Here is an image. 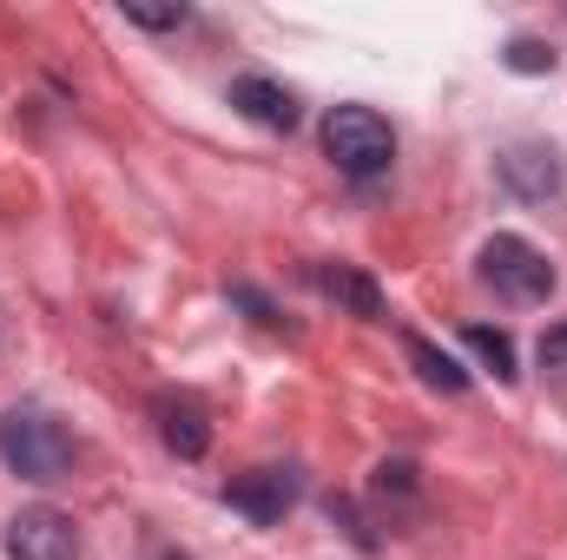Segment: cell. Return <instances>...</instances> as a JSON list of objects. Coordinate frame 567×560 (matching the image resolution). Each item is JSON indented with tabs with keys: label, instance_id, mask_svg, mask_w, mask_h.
<instances>
[{
	"label": "cell",
	"instance_id": "1",
	"mask_svg": "<svg viewBox=\"0 0 567 560\" xmlns=\"http://www.w3.org/2000/svg\"><path fill=\"white\" fill-rule=\"evenodd\" d=\"M0 462L20 481H66L73 475V435L47 409H7L0 416Z\"/></svg>",
	"mask_w": 567,
	"mask_h": 560
},
{
	"label": "cell",
	"instance_id": "2",
	"mask_svg": "<svg viewBox=\"0 0 567 560\" xmlns=\"http://www.w3.org/2000/svg\"><path fill=\"white\" fill-rule=\"evenodd\" d=\"M323 152H330L337 172L377 178V172H390V158H396V133H390V120H383L377 106H337V113L323 120Z\"/></svg>",
	"mask_w": 567,
	"mask_h": 560
},
{
	"label": "cell",
	"instance_id": "3",
	"mask_svg": "<svg viewBox=\"0 0 567 560\" xmlns=\"http://www.w3.org/2000/svg\"><path fill=\"white\" fill-rule=\"evenodd\" d=\"M482 283H488L495 297H508V303H548V297H555V265H548L528 238L502 231V238L482 245Z\"/></svg>",
	"mask_w": 567,
	"mask_h": 560
},
{
	"label": "cell",
	"instance_id": "4",
	"mask_svg": "<svg viewBox=\"0 0 567 560\" xmlns=\"http://www.w3.org/2000/svg\"><path fill=\"white\" fill-rule=\"evenodd\" d=\"M7 560H80V528L60 508H20L7 521Z\"/></svg>",
	"mask_w": 567,
	"mask_h": 560
},
{
	"label": "cell",
	"instance_id": "5",
	"mask_svg": "<svg viewBox=\"0 0 567 560\" xmlns=\"http://www.w3.org/2000/svg\"><path fill=\"white\" fill-rule=\"evenodd\" d=\"M225 501H231L245 521L271 528V521H284V508L297 501V481H290V468H251V475H238V481L225 488Z\"/></svg>",
	"mask_w": 567,
	"mask_h": 560
},
{
	"label": "cell",
	"instance_id": "6",
	"mask_svg": "<svg viewBox=\"0 0 567 560\" xmlns=\"http://www.w3.org/2000/svg\"><path fill=\"white\" fill-rule=\"evenodd\" d=\"M502 185H508L515 198L542 205V198L561 191V158H555L548 145H515V152H502Z\"/></svg>",
	"mask_w": 567,
	"mask_h": 560
},
{
	"label": "cell",
	"instance_id": "7",
	"mask_svg": "<svg viewBox=\"0 0 567 560\" xmlns=\"http://www.w3.org/2000/svg\"><path fill=\"white\" fill-rule=\"evenodd\" d=\"M231 106H238L245 120L271 126V133H290V126H297V100L284 93L278 80H265V73H245V80H231Z\"/></svg>",
	"mask_w": 567,
	"mask_h": 560
},
{
	"label": "cell",
	"instance_id": "8",
	"mask_svg": "<svg viewBox=\"0 0 567 560\" xmlns=\"http://www.w3.org/2000/svg\"><path fill=\"white\" fill-rule=\"evenodd\" d=\"M158 435H165V448L185 455V462H198V455L212 448V422H205L198 403H185V396H165V403H158Z\"/></svg>",
	"mask_w": 567,
	"mask_h": 560
},
{
	"label": "cell",
	"instance_id": "9",
	"mask_svg": "<svg viewBox=\"0 0 567 560\" xmlns=\"http://www.w3.org/2000/svg\"><path fill=\"white\" fill-rule=\"evenodd\" d=\"M410 363H416V376H423L429 390H449V396H462V390H468V376H462L435 343H423V336H410Z\"/></svg>",
	"mask_w": 567,
	"mask_h": 560
},
{
	"label": "cell",
	"instance_id": "10",
	"mask_svg": "<svg viewBox=\"0 0 567 560\" xmlns=\"http://www.w3.org/2000/svg\"><path fill=\"white\" fill-rule=\"evenodd\" d=\"M462 343H468V350H475V356H482V363L502 376V383L515 376V343H508L502 330H488V323H468V330H462Z\"/></svg>",
	"mask_w": 567,
	"mask_h": 560
},
{
	"label": "cell",
	"instance_id": "11",
	"mask_svg": "<svg viewBox=\"0 0 567 560\" xmlns=\"http://www.w3.org/2000/svg\"><path fill=\"white\" fill-rule=\"evenodd\" d=\"M323 283H330L357 317H383V297H377V283H370V278H357V271H330Z\"/></svg>",
	"mask_w": 567,
	"mask_h": 560
},
{
	"label": "cell",
	"instance_id": "12",
	"mask_svg": "<svg viewBox=\"0 0 567 560\" xmlns=\"http://www.w3.org/2000/svg\"><path fill=\"white\" fill-rule=\"evenodd\" d=\"M515 73H555V46L548 40H508V53H502Z\"/></svg>",
	"mask_w": 567,
	"mask_h": 560
},
{
	"label": "cell",
	"instance_id": "13",
	"mask_svg": "<svg viewBox=\"0 0 567 560\" xmlns=\"http://www.w3.org/2000/svg\"><path fill=\"white\" fill-rule=\"evenodd\" d=\"M377 495H416V468L410 462H383L377 468Z\"/></svg>",
	"mask_w": 567,
	"mask_h": 560
},
{
	"label": "cell",
	"instance_id": "14",
	"mask_svg": "<svg viewBox=\"0 0 567 560\" xmlns=\"http://www.w3.org/2000/svg\"><path fill=\"white\" fill-rule=\"evenodd\" d=\"M126 20H133V27H178L185 7H126Z\"/></svg>",
	"mask_w": 567,
	"mask_h": 560
},
{
	"label": "cell",
	"instance_id": "15",
	"mask_svg": "<svg viewBox=\"0 0 567 560\" xmlns=\"http://www.w3.org/2000/svg\"><path fill=\"white\" fill-rule=\"evenodd\" d=\"M542 363H548V370H561L567 363V323H555V330L542 336Z\"/></svg>",
	"mask_w": 567,
	"mask_h": 560
},
{
	"label": "cell",
	"instance_id": "16",
	"mask_svg": "<svg viewBox=\"0 0 567 560\" xmlns=\"http://www.w3.org/2000/svg\"><path fill=\"white\" fill-rule=\"evenodd\" d=\"M231 297H238V303H245V310H251V317H258V323H278V310H271V303H265V297H258V290H251V283H238V290H231Z\"/></svg>",
	"mask_w": 567,
	"mask_h": 560
}]
</instances>
